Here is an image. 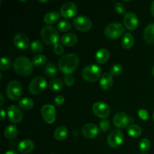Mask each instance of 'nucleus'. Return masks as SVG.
<instances>
[{"label":"nucleus","instance_id":"f257e3e1","mask_svg":"<svg viewBox=\"0 0 154 154\" xmlns=\"http://www.w3.org/2000/svg\"><path fill=\"white\" fill-rule=\"evenodd\" d=\"M79 65V58L76 54H68L59 60L58 66L60 70L65 75H71L75 72Z\"/></svg>","mask_w":154,"mask_h":154},{"label":"nucleus","instance_id":"603ef678","mask_svg":"<svg viewBox=\"0 0 154 154\" xmlns=\"http://www.w3.org/2000/svg\"><path fill=\"white\" fill-rule=\"evenodd\" d=\"M52 154H54V153H52Z\"/></svg>","mask_w":154,"mask_h":154},{"label":"nucleus","instance_id":"0eeeda50","mask_svg":"<svg viewBox=\"0 0 154 154\" xmlns=\"http://www.w3.org/2000/svg\"><path fill=\"white\" fill-rule=\"evenodd\" d=\"M47 87V81L41 76L35 77L29 85V92L32 95H37L42 93Z\"/></svg>","mask_w":154,"mask_h":154},{"label":"nucleus","instance_id":"1a4fd4ad","mask_svg":"<svg viewBox=\"0 0 154 154\" xmlns=\"http://www.w3.org/2000/svg\"><path fill=\"white\" fill-rule=\"evenodd\" d=\"M123 138H124V135L123 132L119 129H114L111 131L108 135L107 143L111 147L117 148L123 144Z\"/></svg>","mask_w":154,"mask_h":154},{"label":"nucleus","instance_id":"09e8293b","mask_svg":"<svg viewBox=\"0 0 154 154\" xmlns=\"http://www.w3.org/2000/svg\"><path fill=\"white\" fill-rule=\"evenodd\" d=\"M39 2H42V3H45V2H48V0H47V1H41V0H40V1H39Z\"/></svg>","mask_w":154,"mask_h":154},{"label":"nucleus","instance_id":"8fccbe9b","mask_svg":"<svg viewBox=\"0 0 154 154\" xmlns=\"http://www.w3.org/2000/svg\"><path fill=\"white\" fill-rule=\"evenodd\" d=\"M152 117H153V121H154V112H153V116H152Z\"/></svg>","mask_w":154,"mask_h":154},{"label":"nucleus","instance_id":"c9c22d12","mask_svg":"<svg viewBox=\"0 0 154 154\" xmlns=\"http://www.w3.org/2000/svg\"><path fill=\"white\" fill-rule=\"evenodd\" d=\"M123 72V67L120 64H114L113 65L112 67L111 68V71H110V74L112 76H119L121 75Z\"/></svg>","mask_w":154,"mask_h":154},{"label":"nucleus","instance_id":"ddd939ff","mask_svg":"<svg viewBox=\"0 0 154 154\" xmlns=\"http://www.w3.org/2000/svg\"><path fill=\"white\" fill-rule=\"evenodd\" d=\"M133 118H129L127 114L123 112L117 113L113 118L114 126L119 129H124L129 125V123L132 122L133 123Z\"/></svg>","mask_w":154,"mask_h":154},{"label":"nucleus","instance_id":"f8f14e48","mask_svg":"<svg viewBox=\"0 0 154 154\" xmlns=\"http://www.w3.org/2000/svg\"><path fill=\"white\" fill-rule=\"evenodd\" d=\"M43 120L48 124H52L56 120V110L54 105L51 104L45 105L41 110Z\"/></svg>","mask_w":154,"mask_h":154},{"label":"nucleus","instance_id":"412c9836","mask_svg":"<svg viewBox=\"0 0 154 154\" xmlns=\"http://www.w3.org/2000/svg\"><path fill=\"white\" fill-rule=\"evenodd\" d=\"M144 39L147 44H154V23H150L144 31Z\"/></svg>","mask_w":154,"mask_h":154},{"label":"nucleus","instance_id":"f704fd0d","mask_svg":"<svg viewBox=\"0 0 154 154\" xmlns=\"http://www.w3.org/2000/svg\"><path fill=\"white\" fill-rule=\"evenodd\" d=\"M11 66V61L8 57H2L0 60V69L2 71L7 70Z\"/></svg>","mask_w":154,"mask_h":154},{"label":"nucleus","instance_id":"79ce46f5","mask_svg":"<svg viewBox=\"0 0 154 154\" xmlns=\"http://www.w3.org/2000/svg\"><path fill=\"white\" fill-rule=\"evenodd\" d=\"M64 101H65L64 96L60 95V96H56V98L54 99V103H55L57 106H60V105H63Z\"/></svg>","mask_w":154,"mask_h":154},{"label":"nucleus","instance_id":"e433bc0d","mask_svg":"<svg viewBox=\"0 0 154 154\" xmlns=\"http://www.w3.org/2000/svg\"><path fill=\"white\" fill-rule=\"evenodd\" d=\"M114 9L119 14H126V8L125 5L122 2H117L114 5Z\"/></svg>","mask_w":154,"mask_h":154},{"label":"nucleus","instance_id":"de8ad7c7","mask_svg":"<svg viewBox=\"0 0 154 154\" xmlns=\"http://www.w3.org/2000/svg\"><path fill=\"white\" fill-rule=\"evenodd\" d=\"M152 74H153V76L154 77V65L153 66V69H152Z\"/></svg>","mask_w":154,"mask_h":154},{"label":"nucleus","instance_id":"39448f33","mask_svg":"<svg viewBox=\"0 0 154 154\" xmlns=\"http://www.w3.org/2000/svg\"><path fill=\"white\" fill-rule=\"evenodd\" d=\"M23 89L20 82L12 81L8 83L6 87V95L11 100L17 101L22 96Z\"/></svg>","mask_w":154,"mask_h":154},{"label":"nucleus","instance_id":"7ed1b4c3","mask_svg":"<svg viewBox=\"0 0 154 154\" xmlns=\"http://www.w3.org/2000/svg\"><path fill=\"white\" fill-rule=\"evenodd\" d=\"M41 38L46 45H55L59 41V32L54 27L46 26L41 31Z\"/></svg>","mask_w":154,"mask_h":154},{"label":"nucleus","instance_id":"bb28decb","mask_svg":"<svg viewBox=\"0 0 154 154\" xmlns=\"http://www.w3.org/2000/svg\"><path fill=\"white\" fill-rule=\"evenodd\" d=\"M127 132L129 136L132 138H138L141 136L142 130H141V128L138 125H130L127 128Z\"/></svg>","mask_w":154,"mask_h":154},{"label":"nucleus","instance_id":"72a5a7b5","mask_svg":"<svg viewBox=\"0 0 154 154\" xmlns=\"http://www.w3.org/2000/svg\"><path fill=\"white\" fill-rule=\"evenodd\" d=\"M150 145H151V144H150V140L147 139V138H143L140 141L139 144H138V148L141 152H146L150 148Z\"/></svg>","mask_w":154,"mask_h":154},{"label":"nucleus","instance_id":"c03bdc74","mask_svg":"<svg viewBox=\"0 0 154 154\" xmlns=\"http://www.w3.org/2000/svg\"><path fill=\"white\" fill-rule=\"evenodd\" d=\"M0 99H1V101H0V105L2 106L3 104H4L5 102V100H4V96H3V95L2 94V93L0 94Z\"/></svg>","mask_w":154,"mask_h":154},{"label":"nucleus","instance_id":"3c124183","mask_svg":"<svg viewBox=\"0 0 154 154\" xmlns=\"http://www.w3.org/2000/svg\"><path fill=\"white\" fill-rule=\"evenodd\" d=\"M141 154H147V153H141Z\"/></svg>","mask_w":154,"mask_h":154},{"label":"nucleus","instance_id":"aec40b11","mask_svg":"<svg viewBox=\"0 0 154 154\" xmlns=\"http://www.w3.org/2000/svg\"><path fill=\"white\" fill-rule=\"evenodd\" d=\"M61 43L66 47L74 46L78 42V37L74 33H66L61 37Z\"/></svg>","mask_w":154,"mask_h":154},{"label":"nucleus","instance_id":"423d86ee","mask_svg":"<svg viewBox=\"0 0 154 154\" xmlns=\"http://www.w3.org/2000/svg\"><path fill=\"white\" fill-rule=\"evenodd\" d=\"M125 32L123 26L120 23H112L109 24L105 29V35L111 39H117L121 37Z\"/></svg>","mask_w":154,"mask_h":154},{"label":"nucleus","instance_id":"a878e982","mask_svg":"<svg viewBox=\"0 0 154 154\" xmlns=\"http://www.w3.org/2000/svg\"><path fill=\"white\" fill-rule=\"evenodd\" d=\"M134 37L131 33L127 32L124 35V36L122 38V46L125 48V49H130L134 45Z\"/></svg>","mask_w":154,"mask_h":154},{"label":"nucleus","instance_id":"f3484780","mask_svg":"<svg viewBox=\"0 0 154 154\" xmlns=\"http://www.w3.org/2000/svg\"><path fill=\"white\" fill-rule=\"evenodd\" d=\"M82 134L87 139H93L99 134V129L94 123H87L82 127Z\"/></svg>","mask_w":154,"mask_h":154},{"label":"nucleus","instance_id":"2eb2a0df","mask_svg":"<svg viewBox=\"0 0 154 154\" xmlns=\"http://www.w3.org/2000/svg\"><path fill=\"white\" fill-rule=\"evenodd\" d=\"M123 23H124L126 29L130 31L136 29L138 27L139 21L137 15L133 12H128L125 14L124 19H123Z\"/></svg>","mask_w":154,"mask_h":154},{"label":"nucleus","instance_id":"c756f323","mask_svg":"<svg viewBox=\"0 0 154 154\" xmlns=\"http://www.w3.org/2000/svg\"><path fill=\"white\" fill-rule=\"evenodd\" d=\"M45 73L47 77L50 78H53L57 73V69L55 65L52 63H49L46 65L45 69Z\"/></svg>","mask_w":154,"mask_h":154},{"label":"nucleus","instance_id":"9d476101","mask_svg":"<svg viewBox=\"0 0 154 154\" xmlns=\"http://www.w3.org/2000/svg\"><path fill=\"white\" fill-rule=\"evenodd\" d=\"M92 109L95 115L102 119H106L111 114V108L104 102H95Z\"/></svg>","mask_w":154,"mask_h":154},{"label":"nucleus","instance_id":"4be33fe9","mask_svg":"<svg viewBox=\"0 0 154 154\" xmlns=\"http://www.w3.org/2000/svg\"><path fill=\"white\" fill-rule=\"evenodd\" d=\"M109 51L105 48H100L96 54V62L99 64H104L106 63L109 59Z\"/></svg>","mask_w":154,"mask_h":154},{"label":"nucleus","instance_id":"dca6fc26","mask_svg":"<svg viewBox=\"0 0 154 154\" xmlns=\"http://www.w3.org/2000/svg\"><path fill=\"white\" fill-rule=\"evenodd\" d=\"M14 44L15 47L20 50H26L29 46V38L23 33H17L14 37Z\"/></svg>","mask_w":154,"mask_h":154},{"label":"nucleus","instance_id":"a211bd4d","mask_svg":"<svg viewBox=\"0 0 154 154\" xmlns=\"http://www.w3.org/2000/svg\"><path fill=\"white\" fill-rule=\"evenodd\" d=\"M35 144L31 140L25 139L21 141L17 146L18 151L21 153L27 154L31 153L34 150Z\"/></svg>","mask_w":154,"mask_h":154},{"label":"nucleus","instance_id":"4c0bfd02","mask_svg":"<svg viewBox=\"0 0 154 154\" xmlns=\"http://www.w3.org/2000/svg\"><path fill=\"white\" fill-rule=\"evenodd\" d=\"M99 127H100L101 130H102L103 132H107L111 128V123L106 119L102 120L99 123Z\"/></svg>","mask_w":154,"mask_h":154},{"label":"nucleus","instance_id":"9b49d317","mask_svg":"<svg viewBox=\"0 0 154 154\" xmlns=\"http://www.w3.org/2000/svg\"><path fill=\"white\" fill-rule=\"evenodd\" d=\"M60 15L66 19H71L76 15L78 12V7L72 2H67L64 3L60 8Z\"/></svg>","mask_w":154,"mask_h":154},{"label":"nucleus","instance_id":"20e7f679","mask_svg":"<svg viewBox=\"0 0 154 154\" xmlns=\"http://www.w3.org/2000/svg\"><path fill=\"white\" fill-rule=\"evenodd\" d=\"M102 75V69L96 64L88 65L82 72V78L87 82H96Z\"/></svg>","mask_w":154,"mask_h":154},{"label":"nucleus","instance_id":"58836bf2","mask_svg":"<svg viewBox=\"0 0 154 154\" xmlns=\"http://www.w3.org/2000/svg\"><path fill=\"white\" fill-rule=\"evenodd\" d=\"M64 84L67 87H72L75 84V78L72 75H67L64 78Z\"/></svg>","mask_w":154,"mask_h":154},{"label":"nucleus","instance_id":"37998d69","mask_svg":"<svg viewBox=\"0 0 154 154\" xmlns=\"http://www.w3.org/2000/svg\"><path fill=\"white\" fill-rule=\"evenodd\" d=\"M5 110L3 109L2 108H1V111H0V116H1V120H4L5 117Z\"/></svg>","mask_w":154,"mask_h":154},{"label":"nucleus","instance_id":"a18cd8bd","mask_svg":"<svg viewBox=\"0 0 154 154\" xmlns=\"http://www.w3.org/2000/svg\"><path fill=\"white\" fill-rule=\"evenodd\" d=\"M4 154H18V153H17V152L15 151V150H8V151L5 152Z\"/></svg>","mask_w":154,"mask_h":154},{"label":"nucleus","instance_id":"473e14b6","mask_svg":"<svg viewBox=\"0 0 154 154\" xmlns=\"http://www.w3.org/2000/svg\"><path fill=\"white\" fill-rule=\"evenodd\" d=\"M57 28L60 32H68L72 28V24L67 20H61L57 24Z\"/></svg>","mask_w":154,"mask_h":154},{"label":"nucleus","instance_id":"2f4dec72","mask_svg":"<svg viewBox=\"0 0 154 154\" xmlns=\"http://www.w3.org/2000/svg\"><path fill=\"white\" fill-rule=\"evenodd\" d=\"M30 49H31L32 52L34 54H40L44 49L43 44L38 40L33 41L30 45Z\"/></svg>","mask_w":154,"mask_h":154},{"label":"nucleus","instance_id":"393cba45","mask_svg":"<svg viewBox=\"0 0 154 154\" xmlns=\"http://www.w3.org/2000/svg\"><path fill=\"white\" fill-rule=\"evenodd\" d=\"M18 129L14 125H9L5 129L4 135L8 139H13L17 135Z\"/></svg>","mask_w":154,"mask_h":154},{"label":"nucleus","instance_id":"49530a36","mask_svg":"<svg viewBox=\"0 0 154 154\" xmlns=\"http://www.w3.org/2000/svg\"><path fill=\"white\" fill-rule=\"evenodd\" d=\"M150 12H151L152 15L154 17V1L152 2L151 6H150Z\"/></svg>","mask_w":154,"mask_h":154},{"label":"nucleus","instance_id":"b1692460","mask_svg":"<svg viewBox=\"0 0 154 154\" xmlns=\"http://www.w3.org/2000/svg\"><path fill=\"white\" fill-rule=\"evenodd\" d=\"M60 19V14L56 11H51L46 14L44 17V21L46 24L48 25H52L57 23Z\"/></svg>","mask_w":154,"mask_h":154},{"label":"nucleus","instance_id":"f03ea898","mask_svg":"<svg viewBox=\"0 0 154 154\" xmlns=\"http://www.w3.org/2000/svg\"><path fill=\"white\" fill-rule=\"evenodd\" d=\"M14 70L17 75L23 77L29 76L33 71V64L26 57H19L14 63Z\"/></svg>","mask_w":154,"mask_h":154},{"label":"nucleus","instance_id":"a19ab883","mask_svg":"<svg viewBox=\"0 0 154 154\" xmlns=\"http://www.w3.org/2000/svg\"><path fill=\"white\" fill-rule=\"evenodd\" d=\"M138 114V116H139V117L141 119V120H147L149 119V114L146 110L144 109L139 110Z\"/></svg>","mask_w":154,"mask_h":154},{"label":"nucleus","instance_id":"5701e85b","mask_svg":"<svg viewBox=\"0 0 154 154\" xmlns=\"http://www.w3.org/2000/svg\"><path fill=\"white\" fill-rule=\"evenodd\" d=\"M68 135H69V130L67 128L64 126H60L54 131V136L57 141H63L67 138Z\"/></svg>","mask_w":154,"mask_h":154},{"label":"nucleus","instance_id":"6ab92c4d","mask_svg":"<svg viewBox=\"0 0 154 154\" xmlns=\"http://www.w3.org/2000/svg\"><path fill=\"white\" fill-rule=\"evenodd\" d=\"M113 84H114V80H113L112 75L110 73H108V72L104 73L101 77L99 84H100L101 88H102L103 90H110L112 87Z\"/></svg>","mask_w":154,"mask_h":154},{"label":"nucleus","instance_id":"c85d7f7f","mask_svg":"<svg viewBox=\"0 0 154 154\" xmlns=\"http://www.w3.org/2000/svg\"><path fill=\"white\" fill-rule=\"evenodd\" d=\"M19 106L22 109L29 111L33 108L34 102H33L32 99H29V98H23L19 101Z\"/></svg>","mask_w":154,"mask_h":154},{"label":"nucleus","instance_id":"cd10ccee","mask_svg":"<svg viewBox=\"0 0 154 154\" xmlns=\"http://www.w3.org/2000/svg\"><path fill=\"white\" fill-rule=\"evenodd\" d=\"M32 63L33 66L35 67H42L46 64L47 57L42 54H37L33 57Z\"/></svg>","mask_w":154,"mask_h":154},{"label":"nucleus","instance_id":"4468645a","mask_svg":"<svg viewBox=\"0 0 154 154\" xmlns=\"http://www.w3.org/2000/svg\"><path fill=\"white\" fill-rule=\"evenodd\" d=\"M7 114L9 120L14 123H20L23 118V114L22 111L16 105H10L8 108Z\"/></svg>","mask_w":154,"mask_h":154},{"label":"nucleus","instance_id":"7c9ffc66","mask_svg":"<svg viewBox=\"0 0 154 154\" xmlns=\"http://www.w3.org/2000/svg\"><path fill=\"white\" fill-rule=\"evenodd\" d=\"M49 89L52 91H59L63 87V83L60 79H53L50 82Z\"/></svg>","mask_w":154,"mask_h":154},{"label":"nucleus","instance_id":"ea45409f","mask_svg":"<svg viewBox=\"0 0 154 154\" xmlns=\"http://www.w3.org/2000/svg\"><path fill=\"white\" fill-rule=\"evenodd\" d=\"M53 51H54V54H57V55H62L64 53V48L63 47V45L57 44L54 46Z\"/></svg>","mask_w":154,"mask_h":154},{"label":"nucleus","instance_id":"6e6552de","mask_svg":"<svg viewBox=\"0 0 154 154\" xmlns=\"http://www.w3.org/2000/svg\"><path fill=\"white\" fill-rule=\"evenodd\" d=\"M73 26L77 30L80 32H88L93 27L91 20L86 16H78L75 18Z\"/></svg>","mask_w":154,"mask_h":154}]
</instances>
